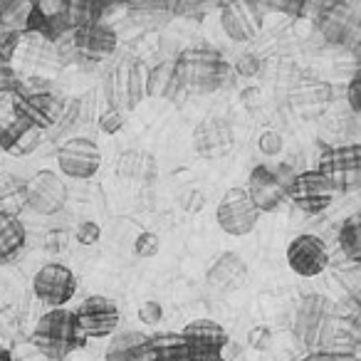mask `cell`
I'll return each instance as SVG.
<instances>
[{"instance_id": "cell-27", "label": "cell", "mask_w": 361, "mask_h": 361, "mask_svg": "<svg viewBox=\"0 0 361 361\" xmlns=\"http://www.w3.org/2000/svg\"><path fill=\"white\" fill-rule=\"evenodd\" d=\"M27 129H32V126H27L25 121H20L18 116H13V119H8V121H0V149L13 154Z\"/></svg>"}, {"instance_id": "cell-12", "label": "cell", "mask_w": 361, "mask_h": 361, "mask_svg": "<svg viewBox=\"0 0 361 361\" xmlns=\"http://www.w3.org/2000/svg\"><path fill=\"white\" fill-rule=\"evenodd\" d=\"M62 102L65 99L55 97L52 92H25V94H18L13 99V116L45 134V131L55 129L57 116L62 111Z\"/></svg>"}, {"instance_id": "cell-15", "label": "cell", "mask_w": 361, "mask_h": 361, "mask_svg": "<svg viewBox=\"0 0 361 361\" xmlns=\"http://www.w3.org/2000/svg\"><path fill=\"white\" fill-rule=\"evenodd\" d=\"M245 193L252 201V206L257 208V213H275L287 201V188L280 183L275 171L265 164L250 171Z\"/></svg>"}, {"instance_id": "cell-5", "label": "cell", "mask_w": 361, "mask_h": 361, "mask_svg": "<svg viewBox=\"0 0 361 361\" xmlns=\"http://www.w3.org/2000/svg\"><path fill=\"white\" fill-rule=\"evenodd\" d=\"M75 326L82 339H104V336L116 334L119 329V307L114 300L104 295H92L77 307L75 312Z\"/></svg>"}, {"instance_id": "cell-23", "label": "cell", "mask_w": 361, "mask_h": 361, "mask_svg": "<svg viewBox=\"0 0 361 361\" xmlns=\"http://www.w3.org/2000/svg\"><path fill=\"white\" fill-rule=\"evenodd\" d=\"M329 94H331V87L326 82L302 80L297 85V90L292 92V106L300 114H312V111H319L329 102Z\"/></svg>"}, {"instance_id": "cell-16", "label": "cell", "mask_w": 361, "mask_h": 361, "mask_svg": "<svg viewBox=\"0 0 361 361\" xmlns=\"http://www.w3.org/2000/svg\"><path fill=\"white\" fill-rule=\"evenodd\" d=\"M70 40L75 55L90 62H102L116 52V32L104 23H92L70 32Z\"/></svg>"}, {"instance_id": "cell-25", "label": "cell", "mask_w": 361, "mask_h": 361, "mask_svg": "<svg viewBox=\"0 0 361 361\" xmlns=\"http://www.w3.org/2000/svg\"><path fill=\"white\" fill-rule=\"evenodd\" d=\"M119 176L121 178H136V180H146V183H151L154 176H156L154 156L129 151V154H124L119 161Z\"/></svg>"}, {"instance_id": "cell-11", "label": "cell", "mask_w": 361, "mask_h": 361, "mask_svg": "<svg viewBox=\"0 0 361 361\" xmlns=\"http://www.w3.org/2000/svg\"><path fill=\"white\" fill-rule=\"evenodd\" d=\"M180 339L186 341L191 361H223V349L228 346V331L213 319H193L183 326Z\"/></svg>"}, {"instance_id": "cell-6", "label": "cell", "mask_w": 361, "mask_h": 361, "mask_svg": "<svg viewBox=\"0 0 361 361\" xmlns=\"http://www.w3.org/2000/svg\"><path fill=\"white\" fill-rule=\"evenodd\" d=\"M23 198H25V206L37 216H57L65 211L70 191H67V183L60 173L45 169L37 171L32 178H27L25 188H23Z\"/></svg>"}, {"instance_id": "cell-4", "label": "cell", "mask_w": 361, "mask_h": 361, "mask_svg": "<svg viewBox=\"0 0 361 361\" xmlns=\"http://www.w3.org/2000/svg\"><path fill=\"white\" fill-rule=\"evenodd\" d=\"M314 171H319L326 178V183L331 186V191L336 193H354L361 186V146L359 144H346V146H334L326 149L319 156V166Z\"/></svg>"}, {"instance_id": "cell-37", "label": "cell", "mask_w": 361, "mask_h": 361, "mask_svg": "<svg viewBox=\"0 0 361 361\" xmlns=\"http://www.w3.org/2000/svg\"><path fill=\"white\" fill-rule=\"evenodd\" d=\"M349 104H351V109L359 114V109H361V104H359V80H351V85H349Z\"/></svg>"}, {"instance_id": "cell-20", "label": "cell", "mask_w": 361, "mask_h": 361, "mask_svg": "<svg viewBox=\"0 0 361 361\" xmlns=\"http://www.w3.org/2000/svg\"><path fill=\"white\" fill-rule=\"evenodd\" d=\"M104 361H151L149 334L134 329L111 334Z\"/></svg>"}, {"instance_id": "cell-3", "label": "cell", "mask_w": 361, "mask_h": 361, "mask_svg": "<svg viewBox=\"0 0 361 361\" xmlns=\"http://www.w3.org/2000/svg\"><path fill=\"white\" fill-rule=\"evenodd\" d=\"M146 70L131 57H124L116 65L109 67L102 82V94L109 109H116L121 114L136 109L146 97Z\"/></svg>"}, {"instance_id": "cell-26", "label": "cell", "mask_w": 361, "mask_h": 361, "mask_svg": "<svg viewBox=\"0 0 361 361\" xmlns=\"http://www.w3.org/2000/svg\"><path fill=\"white\" fill-rule=\"evenodd\" d=\"M339 250L356 262L361 257V221L356 216L346 218L339 228Z\"/></svg>"}, {"instance_id": "cell-35", "label": "cell", "mask_w": 361, "mask_h": 361, "mask_svg": "<svg viewBox=\"0 0 361 361\" xmlns=\"http://www.w3.org/2000/svg\"><path fill=\"white\" fill-rule=\"evenodd\" d=\"M247 344H250L255 351L270 349V344H272V331L267 329V326H255V329H250V334H247Z\"/></svg>"}, {"instance_id": "cell-18", "label": "cell", "mask_w": 361, "mask_h": 361, "mask_svg": "<svg viewBox=\"0 0 361 361\" xmlns=\"http://www.w3.org/2000/svg\"><path fill=\"white\" fill-rule=\"evenodd\" d=\"M324 322H326V302L317 295L305 297L295 319L297 339L305 341V344H314L322 331H324Z\"/></svg>"}, {"instance_id": "cell-24", "label": "cell", "mask_w": 361, "mask_h": 361, "mask_svg": "<svg viewBox=\"0 0 361 361\" xmlns=\"http://www.w3.org/2000/svg\"><path fill=\"white\" fill-rule=\"evenodd\" d=\"M149 351L151 361H191L186 341L180 339V334H176V331L149 334Z\"/></svg>"}, {"instance_id": "cell-32", "label": "cell", "mask_w": 361, "mask_h": 361, "mask_svg": "<svg viewBox=\"0 0 361 361\" xmlns=\"http://www.w3.org/2000/svg\"><path fill=\"white\" fill-rule=\"evenodd\" d=\"M262 62L257 55H252V52H247V55H240L235 62V72L240 77H245V80H252V77H257V72H260Z\"/></svg>"}, {"instance_id": "cell-36", "label": "cell", "mask_w": 361, "mask_h": 361, "mask_svg": "<svg viewBox=\"0 0 361 361\" xmlns=\"http://www.w3.org/2000/svg\"><path fill=\"white\" fill-rule=\"evenodd\" d=\"M302 361H356V356L346 351H312Z\"/></svg>"}, {"instance_id": "cell-17", "label": "cell", "mask_w": 361, "mask_h": 361, "mask_svg": "<svg viewBox=\"0 0 361 361\" xmlns=\"http://www.w3.org/2000/svg\"><path fill=\"white\" fill-rule=\"evenodd\" d=\"M208 285L221 292H235L247 282V265L238 252H223L206 275Z\"/></svg>"}, {"instance_id": "cell-19", "label": "cell", "mask_w": 361, "mask_h": 361, "mask_svg": "<svg viewBox=\"0 0 361 361\" xmlns=\"http://www.w3.org/2000/svg\"><path fill=\"white\" fill-rule=\"evenodd\" d=\"M193 146L201 156H208V159H216V156L226 154L233 146V134L231 126L221 119H208L203 124L196 126L193 131Z\"/></svg>"}, {"instance_id": "cell-10", "label": "cell", "mask_w": 361, "mask_h": 361, "mask_svg": "<svg viewBox=\"0 0 361 361\" xmlns=\"http://www.w3.org/2000/svg\"><path fill=\"white\" fill-rule=\"evenodd\" d=\"M57 166L65 178L87 180L97 176L102 166V151L87 136H72L57 149Z\"/></svg>"}, {"instance_id": "cell-22", "label": "cell", "mask_w": 361, "mask_h": 361, "mask_svg": "<svg viewBox=\"0 0 361 361\" xmlns=\"http://www.w3.org/2000/svg\"><path fill=\"white\" fill-rule=\"evenodd\" d=\"M146 97H154V99H178L180 85L176 82L173 65L171 62H161V65L146 70Z\"/></svg>"}, {"instance_id": "cell-14", "label": "cell", "mask_w": 361, "mask_h": 361, "mask_svg": "<svg viewBox=\"0 0 361 361\" xmlns=\"http://www.w3.org/2000/svg\"><path fill=\"white\" fill-rule=\"evenodd\" d=\"M265 11L250 0H235L221 11V27L233 42H250L260 35Z\"/></svg>"}, {"instance_id": "cell-34", "label": "cell", "mask_w": 361, "mask_h": 361, "mask_svg": "<svg viewBox=\"0 0 361 361\" xmlns=\"http://www.w3.org/2000/svg\"><path fill=\"white\" fill-rule=\"evenodd\" d=\"M161 317H164V307H161L159 302L149 300V302H144V305L139 307V319L144 322V324H149V326L159 324Z\"/></svg>"}, {"instance_id": "cell-30", "label": "cell", "mask_w": 361, "mask_h": 361, "mask_svg": "<svg viewBox=\"0 0 361 361\" xmlns=\"http://www.w3.org/2000/svg\"><path fill=\"white\" fill-rule=\"evenodd\" d=\"M159 250H161V238L156 235V233L144 231V233L136 235V240H134L136 257H156L159 255Z\"/></svg>"}, {"instance_id": "cell-29", "label": "cell", "mask_w": 361, "mask_h": 361, "mask_svg": "<svg viewBox=\"0 0 361 361\" xmlns=\"http://www.w3.org/2000/svg\"><path fill=\"white\" fill-rule=\"evenodd\" d=\"M257 149H260V154L267 156V159H275V156H280L282 149H285V139H282L280 131L265 129L257 136Z\"/></svg>"}, {"instance_id": "cell-2", "label": "cell", "mask_w": 361, "mask_h": 361, "mask_svg": "<svg viewBox=\"0 0 361 361\" xmlns=\"http://www.w3.org/2000/svg\"><path fill=\"white\" fill-rule=\"evenodd\" d=\"M32 344L45 359L65 361L72 351H77L85 344V339L77 334L75 314L60 307V310H47L37 319L35 329H32Z\"/></svg>"}, {"instance_id": "cell-31", "label": "cell", "mask_w": 361, "mask_h": 361, "mask_svg": "<svg viewBox=\"0 0 361 361\" xmlns=\"http://www.w3.org/2000/svg\"><path fill=\"white\" fill-rule=\"evenodd\" d=\"M124 114L121 111H116V109H106V111H102L99 114V129L104 131V134H109V136H114V134H119L121 129H124Z\"/></svg>"}, {"instance_id": "cell-39", "label": "cell", "mask_w": 361, "mask_h": 361, "mask_svg": "<svg viewBox=\"0 0 361 361\" xmlns=\"http://www.w3.org/2000/svg\"><path fill=\"white\" fill-rule=\"evenodd\" d=\"M6 346V329H3V324H0V349Z\"/></svg>"}, {"instance_id": "cell-28", "label": "cell", "mask_w": 361, "mask_h": 361, "mask_svg": "<svg viewBox=\"0 0 361 361\" xmlns=\"http://www.w3.org/2000/svg\"><path fill=\"white\" fill-rule=\"evenodd\" d=\"M80 114H82L80 99H65V102H62L60 116H57V124H55V129H52V131H57V134H62V131H70L72 126H77Z\"/></svg>"}, {"instance_id": "cell-7", "label": "cell", "mask_w": 361, "mask_h": 361, "mask_svg": "<svg viewBox=\"0 0 361 361\" xmlns=\"http://www.w3.org/2000/svg\"><path fill=\"white\" fill-rule=\"evenodd\" d=\"M287 201L307 216H319L334 203V191H331L324 176L312 169L295 173L292 183L287 186Z\"/></svg>"}, {"instance_id": "cell-1", "label": "cell", "mask_w": 361, "mask_h": 361, "mask_svg": "<svg viewBox=\"0 0 361 361\" xmlns=\"http://www.w3.org/2000/svg\"><path fill=\"white\" fill-rule=\"evenodd\" d=\"M171 65L180 90L198 92V94L218 92L231 75V65L226 62V57L208 45L186 47Z\"/></svg>"}, {"instance_id": "cell-13", "label": "cell", "mask_w": 361, "mask_h": 361, "mask_svg": "<svg viewBox=\"0 0 361 361\" xmlns=\"http://www.w3.org/2000/svg\"><path fill=\"white\" fill-rule=\"evenodd\" d=\"M287 265L300 277H317L329 267V250L319 235L302 233L287 245Z\"/></svg>"}, {"instance_id": "cell-21", "label": "cell", "mask_w": 361, "mask_h": 361, "mask_svg": "<svg viewBox=\"0 0 361 361\" xmlns=\"http://www.w3.org/2000/svg\"><path fill=\"white\" fill-rule=\"evenodd\" d=\"M25 240L27 233L20 218L16 213L0 211V265L16 260L23 252V247H25Z\"/></svg>"}, {"instance_id": "cell-8", "label": "cell", "mask_w": 361, "mask_h": 361, "mask_svg": "<svg viewBox=\"0 0 361 361\" xmlns=\"http://www.w3.org/2000/svg\"><path fill=\"white\" fill-rule=\"evenodd\" d=\"M257 221H260V213L247 198L245 188H228L223 193L216 208V223L221 226L223 233L233 238H243L255 231Z\"/></svg>"}, {"instance_id": "cell-33", "label": "cell", "mask_w": 361, "mask_h": 361, "mask_svg": "<svg viewBox=\"0 0 361 361\" xmlns=\"http://www.w3.org/2000/svg\"><path fill=\"white\" fill-rule=\"evenodd\" d=\"M75 238L80 245H94V243H99V238H102V228L97 226L94 221H85V223H80Z\"/></svg>"}, {"instance_id": "cell-9", "label": "cell", "mask_w": 361, "mask_h": 361, "mask_svg": "<svg viewBox=\"0 0 361 361\" xmlns=\"http://www.w3.org/2000/svg\"><path fill=\"white\" fill-rule=\"evenodd\" d=\"M32 292L42 305H47L50 310H60L75 297L77 277L70 267L60 262H47L32 277Z\"/></svg>"}, {"instance_id": "cell-38", "label": "cell", "mask_w": 361, "mask_h": 361, "mask_svg": "<svg viewBox=\"0 0 361 361\" xmlns=\"http://www.w3.org/2000/svg\"><path fill=\"white\" fill-rule=\"evenodd\" d=\"M0 361H16V359H13V354H11V349H8V346H3V349H0Z\"/></svg>"}]
</instances>
